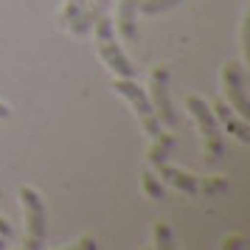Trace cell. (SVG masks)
I'll use <instances>...</instances> for the list:
<instances>
[{"mask_svg":"<svg viewBox=\"0 0 250 250\" xmlns=\"http://www.w3.org/2000/svg\"><path fill=\"white\" fill-rule=\"evenodd\" d=\"M93 31H96V48H99V54H102L104 65L115 73V79H135V65L126 59V54L121 51V45H118L113 20L104 14L102 20L93 25Z\"/></svg>","mask_w":250,"mask_h":250,"instance_id":"6da1fadb","label":"cell"},{"mask_svg":"<svg viewBox=\"0 0 250 250\" xmlns=\"http://www.w3.org/2000/svg\"><path fill=\"white\" fill-rule=\"evenodd\" d=\"M20 200L25 208V248L28 250H40L45 245L48 236V214H45V203L37 188L23 186L20 188Z\"/></svg>","mask_w":250,"mask_h":250,"instance_id":"7a4b0ae2","label":"cell"},{"mask_svg":"<svg viewBox=\"0 0 250 250\" xmlns=\"http://www.w3.org/2000/svg\"><path fill=\"white\" fill-rule=\"evenodd\" d=\"M186 107L194 115V121H197V126H200V132L205 138V152L211 155L214 163L222 160V155H225V135L219 132L222 126L216 124L214 113H211V104H205V99H200V96H188Z\"/></svg>","mask_w":250,"mask_h":250,"instance_id":"3957f363","label":"cell"},{"mask_svg":"<svg viewBox=\"0 0 250 250\" xmlns=\"http://www.w3.org/2000/svg\"><path fill=\"white\" fill-rule=\"evenodd\" d=\"M115 93H121L126 102L135 107V113H138V118H141L144 129L149 132V138H158L160 132H163V129H160V121H158V113H155V107L149 102L146 90H144L135 79H115Z\"/></svg>","mask_w":250,"mask_h":250,"instance_id":"277c9868","label":"cell"},{"mask_svg":"<svg viewBox=\"0 0 250 250\" xmlns=\"http://www.w3.org/2000/svg\"><path fill=\"white\" fill-rule=\"evenodd\" d=\"M149 102L155 107V113H158V121L160 124H166L169 129H177L180 126V118H177V110H174V104L169 99V68H155L152 70V84H149Z\"/></svg>","mask_w":250,"mask_h":250,"instance_id":"5b68a950","label":"cell"},{"mask_svg":"<svg viewBox=\"0 0 250 250\" xmlns=\"http://www.w3.org/2000/svg\"><path fill=\"white\" fill-rule=\"evenodd\" d=\"M222 90H225L228 104L242 118H250V102L245 96V68H242V62H228L225 65V70H222Z\"/></svg>","mask_w":250,"mask_h":250,"instance_id":"8992f818","label":"cell"},{"mask_svg":"<svg viewBox=\"0 0 250 250\" xmlns=\"http://www.w3.org/2000/svg\"><path fill=\"white\" fill-rule=\"evenodd\" d=\"M211 113H214L216 124L225 126L230 135L242 141V144H250V126H248V118H242V115L230 107L228 102H214L211 104Z\"/></svg>","mask_w":250,"mask_h":250,"instance_id":"52a82bcc","label":"cell"},{"mask_svg":"<svg viewBox=\"0 0 250 250\" xmlns=\"http://www.w3.org/2000/svg\"><path fill=\"white\" fill-rule=\"evenodd\" d=\"M110 3H113V0H87V3H84V9L79 12V17L73 20L70 31H73L76 37H84V34L93 28V25H96V23L104 17V12L110 9Z\"/></svg>","mask_w":250,"mask_h":250,"instance_id":"ba28073f","label":"cell"},{"mask_svg":"<svg viewBox=\"0 0 250 250\" xmlns=\"http://www.w3.org/2000/svg\"><path fill=\"white\" fill-rule=\"evenodd\" d=\"M138 3L141 0H121L118 3L115 28H118V34L124 37L126 42H135L138 40Z\"/></svg>","mask_w":250,"mask_h":250,"instance_id":"9c48e42d","label":"cell"},{"mask_svg":"<svg viewBox=\"0 0 250 250\" xmlns=\"http://www.w3.org/2000/svg\"><path fill=\"white\" fill-rule=\"evenodd\" d=\"M155 171H158V177L163 183H169V186H174V188H180V191H186V194H197L200 177H194L191 171L174 169V166H169V163H160V166H155Z\"/></svg>","mask_w":250,"mask_h":250,"instance_id":"30bf717a","label":"cell"},{"mask_svg":"<svg viewBox=\"0 0 250 250\" xmlns=\"http://www.w3.org/2000/svg\"><path fill=\"white\" fill-rule=\"evenodd\" d=\"M155 144L149 149V163H152V169L160 166V163H169V155H171V146H174V135L169 132H160L158 138H152Z\"/></svg>","mask_w":250,"mask_h":250,"instance_id":"8fae6325","label":"cell"},{"mask_svg":"<svg viewBox=\"0 0 250 250\" xmlns=\"http://www.w3.org/2000/svg\"><path fill=\"white\" fill-rule=\"evenodd\" d=\"M230 186H228L225 177H205V180H200V186H197V194H205V197H219V194H225Z\"/></svg>","mask_w":250,"mask_h":250,"instance_id":"7c38bea8","label":"cell"},{"mask_svg":"<svg viewBox=\"0 0 250 250\" xmlns=\"http://www.w3.org/2000/svg\"><path fill=\"white\" fill-rule=\"evenodd\" d=\"M144 191H146L149 200H163L166 188H163V180L155 171H144Z\"/></svg>","mask_w":250,"mask_h":250,"instance_id":"4fadbf2b","label":"cell"},{"mask_svg":"<svg viewBox=\"0 0 250 250\" xmlns=\"http://www.w3.org/2000/svg\"><path fill=\"white\" fill-rule=\"evenodd\" d=\"M183 0H141L138 3V9L144 14H158V12H169L174 6H180Z\"/></svg>","mask_w":250,"mask_h":250,"instance_id":"5bb4252c","label":"cell"},{"mask_svg":"<svg viewBox=\"0 0 250 250\" xmlns=\"http://www.w3.org/2000/svg\"><path fill=\"white\" fill-rule=\"evenodd\" d=\"M155 248L158 250H171L174 248V233L166 222H158L155 225Z\"/></svg>","mask_w":250,"mask_h":250,"instance_id":"9a60e30c","label":"cell"},{"mask_svg":"<svg viewBox=\"0 0 250 250\" xmlns=\"http://www.w3.org/2000/svg\"><path fill=\"white\" fill-rule=\"evenodd\" d=\"M87 0H65V9H62V28H70L73 20L79 17V12L84 9Z\"/></svg>","mask_w":250,"mask_h":250,"instance_id":"2e32d148","label":"cell"},{"mask_svg":"<svg viewBox=\"0 0 250 250\" xmlns=\"http://www.w3.org/2000/svg\"><path fill=\"white\" fill-rule=\"evenodd\" d=\"M242 51H245V59H250V42H248V14L242 20Z\"/></svg>","mask_w":250,"mask_h":250,"instance_id":"e0dca14e","label":"cell"},{"mask_svg":"<svg viewBox=\"0 0 250 250\" xmlns=\"http://www.w3.org/2000/svg\"><path fill=\"white\" fill-rule=\"evenodd\" d=\"M242 245H245V236H233V239H225V245H222V248L236 250V248H242Z\"/></svg>","mask_w":250,"mask_h":250,"instance_id":"ac0fdd59","label":"cell"},{"mask_svg":"<svg viewBox=\"0 0 250 250\" xmlns=\"http://www.w3.org/2000/svg\"><path fill=\"white\" fill-rule=\"evenodd\" d=\"M76 248H79V250H93V248H96V239H90V236H82Z\"/></svg>","mask_w":250,"mask_h":250,"instance_id":"d6986e66","label":"cell"},{"mask_svg":"<svg viewBox=\"0 0 250 250\" xmlns=\"http://www.w3.org/2000/svg\"><path fill=\"white\" fill-rule=\"evenodd\" d=\"M14 230H12V225H9V222H6V219H3V216H0V236L6 239V236H12Z\"/></svg>","mask_w":250,"mask_h":250,"instance_id":"ffe728a7","label":"cell"},{"mask_svg":"<svg viewBox=\"0 0 250 250\" xmlns=\"http://www.w3.org/2000/svg\"><path fill=\"white\" fill-rule=\"evenodd\" d=\"M6 115H9V107H6V104L0 102V118H6Z\"/></svg>","mask_w":250,"mask_h":250,"instance_id":"44dd1931","label":"cell"},{"mask_svg":"<svg viewBox=\"0 0 250 250\" xmlns=\"http://www.w3.org/2000/svg\"><path fill=\"white\" fill-rule=\"evenodd\" d=\"M0 248H6V245H3V236H0Z\"/></svg>","mask_w":250,"mask_h":250,"instance_id":"7402d4cb","label":"cell"}]
</instances>
